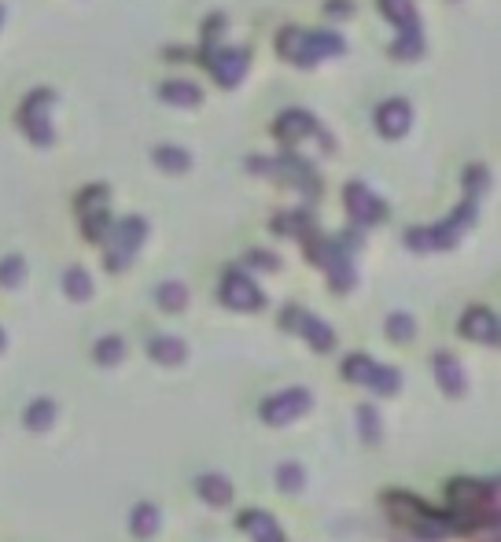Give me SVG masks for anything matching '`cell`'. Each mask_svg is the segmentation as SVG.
Here are the masks:
<instances>
[{"mask_svg": "<svg viewBox=\"0 0 501 542\" xmlns=\"http://www.w3.org/2000/svg\"><path fill=\"white\" fill-rule=\"evenodd\" d=\"M450 531H475L497 524V484L494 480H454L450 484Z\"/></svg>", "mask_w": 501, "mask_h": 542, "instance_id": "cell-1", "label": "cell"}, {"mask_svg": "<svg viewBox=\"0 0 501 542\" xmlns=\"http://www.w3.org/2000/svg\"><path fill=\"white\" fill-rule=\"evenodd\" d=\"M383 509H387L398 524H402V527H410L413 535H421V538H443V535H450L446 516L435 513L432 506H424L421 498L406 495V491H391V495L383 498Z\"/></svg>", "mask_w": 501, "mask_h": 542, "instance_id": "cell-2", "label": "cell"}, {"mask_svg": "<svg viewBox=\"0 0 501 542\" xmlns=\"http://www.w3.org/2000/svg\"><path fill=\"white\" fill-rule=\"evenodd\" d=\"M468 225H475V200L461 203V207H457L446 222H439V225H428V229H410V233H406V247H413V251H439V247H454Z\"/></svg>", "mask_w": 501, "mask_h": 542, "instance_id": "cell-3", "label": "cell"}, {"mask_svg": "<svg viewBox=\"0 0 501 542\" xmlns=\"http://www.w3.org/2000/svg\"><path fill=\"white\" fill-rule=\"evenodd\" d=\"M343 41L336 34H307V30H284L280 34V56L298 63V67H314L325 56H339Z\"/></svg>", "mask_w": 501, "mask_h": 542, "instance_id": "cell-4", "label": "cell"}, {"mask_svg": "<svg viewBox=\"0 0 501 542\" xmlns=\"http://www.w3.org/2000/svg\"><path fill=\"white\" fill-rule=\"evenodd\" d=\"M310 258L318 266H325V274H329L336 292H350L354 288V266H350V244L347 240H314L310 244Z\"/></svg>", "mask_w": 501, "mask_h": 542, "instance_id": "cell-5", "label": "cell"}, {"mask_svg": "<svg viewBox=\"0 0 501 542\" xmlns=\"http://www.w3.org/2000/svg\"><path fill=\"white\" fill-rule=\"evenodd\" d=\"M144 236H148L144 218H122L119 225L108 229V269H111V274H119V269H126L133 262V255L141 251Z\"/></svg>", "mask_w": 501, "mask_h": 542, "instance_id": "cell-6", "label": "cell"}, {"mask_svg": "<svg viewBox=\"0 0 501 542\" xmlns=\"http://www.w3.org/2000/svg\"><path fill=\"white\" fill-rule=\"evenodd\" d=\"M310 406H314V395L307 388H287V391H280V395L262 402V421L280 428V424H291L295 417H303Z\"/></svg>", "mask_w": 501, "mask_h": 542, "instance_id": "cell-7", "label": "cell"}, {"mask_svg": "<svg viewBox=\"0 0 501 542\" xmlns=\"http://www.w3.org/2000/svg\"><path fill=\"white\" fill-rule=\"evenodd\" d=\"M52 104H56V97L48 93V89H37V93H30L26 104H23V130H26V137H30L34 144H41V148L52 144V126H48Z\"/></svg>", "mask_w": 501, "mask_h": 542, "instance_id": "cell-8", "label": "cell"}, {"mask_svg": "<svg viewBox=\"0 0 501 542\" xmlns=\"http://www.w3.org/2000/svg\"><path fill=\"white\" fill-rule=\"evenodd\" d=\"M280 325H284L287 332L307 336V343H310L314 350H332V347H336V332H332L325 321H318L314 314L298 310V307H287V310H284V318H280Z\"/></svg>", "mask_w": 501, "mask_h": 542, "instance_id": "cell-9", "label": "cell"}, {"mask_svg": "<svg viewBox=\"0 0 501 542\" xmlns=\"http://www.w3.org/2000/svg\"><path fill=\"white\" fill-rule=\"evenodd\" d=\"M222 303L233 307V310H262L266 296L258 292V285L247 274H240V269H229L225 281H222Z\"/></svg>", "mask_w": 501, "mask_h": 542, "instance_id": "cell-10", "label": "cell"}, {"mask_svg": "<svg viewBox=\"0 0 501 542\" xmlns=\"http://www.w3.org/2000/svg\"><path fill=\"white\" fill-rule=\"evenodd\" d=\"M347 207H350V218L358 222V225H376L380 218H387V207L361 185V181H350L347 185Z\"/></svg>", "mask_w": 501, "mask_h": 542, "instance_id": "cell-11", "label": "cell"}, {"mask_svg": "<svg viewBox=\"0 0 501 542\" xmlns=\"http://www.w3.org/2000/svg\"><path fill=\"white\" fill-rule=\"evenodd\" d=\"M207 67H211V74H214L225 89H233V85L247 74V52H244V48H218V52L207 56Z\"/></svg>", "mask_w": 501, "mask_h": 542, "instance_id": "cell-12", "label": "cell"}, {"mask_svg": "<svg viewBox=\"0 0 501 542\" xmlns=\"http://www.w3.org/2000/svg\"><path fill=\"white\" fill-rule=\"evenodd\" d=\"M410 126H413V111H410L406 100H387V104H380V111H376V130H380L383 137H406Z\"/></svg>", "mask_w": 501, "mask_h": 542, "instance_id": "cell-13", "label": "cell"}, {"mask_svg": "<svg viewBox=\"0 0 501 542\" xmlns=\"http://www.w3.org/2000/svg\"><path fill=\"white\" fill-rule=\"evenodd\" d=\"M461 332L468 336V339H479V343H486V347H497V318L486 310V307H472L464 318H461Z\"/></svg>", "mask_w": 501, "mask_h": 542, "instance_id": "cell-14", "label": "cell"}, {"mask_svg": "<svg viewBox=\"0 0 501 542\" xmlns=\"http://www.w3.org/2000/svg\"><path fill=\"white\" fill-rule=\"evenodd\" d=\"M435 380H439V388L446 391V395H464V388H468V380H464V370H461V361L454 358V354H446V350H439L435 354Z\"/></svg>", "mask_w": 501, "mask_h": 542, "instance_id": "cell-15", "label": "cell"}, {"mask_svg": "<svg viewBox=\"0 0 501 542\" xmlns=\"http://www.w3.org/2000/svg\"><path fill=\"white\" fill-rule=\"evenodd\" d=\"M277 133H280L284 141H303V137L318 133V122H314V115H307V111H284V115L277 119Z\"/></svg>", "mask_w": 501, "mask_h": 542, "instance_id": "cell-16", "label": "cell"}, {"mask_svg": "<svg viewBox=\"0 0 501 542\" xmlns=\"http://www.w3.org/2000/svg\"><path fill=\"white\" fill-rule=\"evenodd\" d=\"M240 527L255 538V542H284V535H280V527H277V520L269 516V513H244L240 516Z\"/></svg>", "mask_w": 501, "mask_h": 542, "instance_id": "cell-17", "label": "cell"}, {"mask_svg": "<svg viewBox=\"0 0 501 542\" xmlns=\"http://www.w3.org/2000/svg\"><path fill=\"white\" fill-rule=\"evenodd\" d=\"M148 354L159 361V366H181L188 347L177 336H155V339H148Z\"/></svg>", "mask_w": 501, "mask_h": 542, "instance_id": "cell-18", "label": "cell"}, {"mask_svg": "<svg viewBox=\"0 0 501 542\" xmlns=\"http://www.w3.org/2000/svg\"><path fill=\"white\" fill-rule=\"evenodd\" d=\"M195 491H199V498L211 502V506H229L233 502V484L225 476H214V473L199 476L195 480Z\"/></svg>", "mask_w": 501, "mask_h": 542, "instance_id": "cell-19", "label": "cell"}, {"mask_svg": "<svg viewBox=\"0 0 501 542\" xmlns=\"http://www.w3.org/2000/svg\"><path fill=\"white\" fill-rule=\"evenodd\" d=\"M159 97H162L166 104H173V108H195L199 100H204V93H199L192 81H166V85L159 89Z\"/></svg>", "mask_w": 501, "mask_h": 542, "instance_id": "cell-20", "label": "cell"}, {"mask_svg": "<svg viewBox=\"0 0 501 542\" xmlns=\"http://www.w3.org/2000/svg\"><path fill=\"white\" fill-rule=\"evenodd\" d=\"M398 30H402V37H398V41L391 45V56H398V59H417V56L424 52L421 26H417V23H410V26H398Z\"/></svg>", "mask_w": 501, "mask_h": 542, "instance_id": "cell-21", "label": "cell"}, {"mask_svg": "<svg viewBox=\"0 0 501 542\" xmlns=\"http://www.w3.org/2000/svg\"><path fill=\"white\" fill-rule=\"evenodd\" d=\"M155 299H159V307H162L166 314H181V310L188 307V288H184L181 281H162L159 292H155Z\"/></svg>", "mask_w": 501, "mask_h": 542, "instance_id": "cell-22", "label": "cell"}, {"mask_svg": "<svg viewBox=\"0 0 501 542\" xmlns=\"http://www.w3.org/2000/svg\"><path fill=\"white\" fill-rule=\"evenodd\" d=\"M23 421H26L30 432H48L52 421H56V402H52V399H37V402H30L26 413H23Z\"/></svg>", "mask_w": 501, "mask_h": 542, "instance_id": "cell-23", "label": "cell"}, {"mask_svg": "<svg viewBox=\"0 0 501 542\" xmlns=\"http://www.w3.org/2000/svg\"><path fill=\"white\" fill-rule=\"evenodd\" d=\"M130 527H133L137 538H151V535L159 531V509H155L151 502H141V506L130 513Z\"/></svg>", "mask_w": 501, "mask_h": 542, "instance_id": "cell-24", "label": "cell"}, {"mask_svg": "<svg viewBox=\"0 0 501 542\" xmlns=\"http://www.w3.org/2000/svg\"><path fill=\"white\" fill-rule=\"evenodd\" d=\"M63 288H67V296L74 303H85L92 296V277L85 274L81 266H74V269H67V274H63Z\"/></svg>", "mask_w": 501, "mask_h": 542, "instance_id": "cell-25", "label": "cell"}, {"mask_svg": "<svg viewBox=\"0 0 501 542\" xmlns=\"http://www.w3.org/2000/svg\"><path fill=\"white\" fill-rule=\"evenodd\" d=\"M155 162H159V170H166V173H184V170L192 166L188 151H184V148H173V144L155 148Z\"/></svg>", "mask_w": 501, "mask_h": 542, "instance_id": "cell-26", "label": "cell"}, {"mask_svg": "<svg viewBox=\"0 0 501 542\" xmlns=\"http://www.w3.org/2000/svg\"><path fill=\"white\" fill-rule=\"evenodd\" d=\"M372 370H376V361H372V358H365V354H350V358L343 361V377H347L350 384H365V388H369Z\"/></svg>", "mask_w": 501, "mask_h": 542, "instance_id": "cell-27", "label": "cell"}, {"mask_svg": "<svg viewBox=\"0 0 501 542\" xmlns=\"http://www.w3.org/2000/svg\"><path fill=\"white\" fill-rule=\"evenodd\" d=\"M380 12H383V19H391L394 26H410V23H417L413 0H380Z\"/></svg>", "mask_w": 501, "mask_h": 542, "instance_id": "cell-28", "label": "cell"}, {"mask_svg": "<svg viewBox=\"0 0 501 542\" xmlns=\"http://www.w3.org/2000/svg\"><path fill=\"white\" fill-rule=\"evenodd\" d=\"M277 487L284 491V495H298L307 487V473H303V465H295V462H284L280 469H277Z\"/></svg>", "mask_w": 501, "mask_h": 542, "instance_id": "cell-29", "label": "cell"}, {"mask_svg": "<svg viewBox=\"0 0 501 542\" xmlns=\"http://www.w3.org/2000/svg\"><path fill=\"white\" fill-rule=\"evenodd\" d=\"M96 361H99V366H119V361L126 358V343L119 339V336H104V339H99L96 343Z\"/></svg>", "mask_w": 501, "mask_h": 542, "instance_id": "cell-30", "label": "cell"}, {"mask_svg": "<svg viewBox=\"0 0 501 542\" xmlns=\"http://www.w3.org/2000/svg\"><path fill=\"white\" fill-rule=\"evenodd\" d=\"M369 388L376 395H398V388H402V377H398V370H391V366H376Z\"/></svg>", "mask_w": 501, "mask_h": 542, "instance_id": "cell-31", "label": "cell"}, {"mask_svg": "<svg viewBox=\"0 0 501 542\" xmlns=\"http://www.w3.org/2000/svg\"><path fill=\"white\" fill-rule=\"evenodd\" d=\"M387 336H391L394 343H410V339L417 336L413 318H410V314H391V318H387Z\"/></svg>", "mask_w": 501, "mask_h": 542, "instance_id": "cell-32", "label": "cell"}, {"mask_svg": "<svg viewBox=\"0 0 501 542\" xmlns=\"http://www.w3.org/2000/svg\"><path fill=\"white\" fill-rule=\"evenodd\" d=\"M108 229H111V222H108V211L104 207H89L85 211V236L89 240H104Z\"/></svg>", "mask_w": 501, "mask_h": 542, "instance_id": "cell-33", "label": "cell"}, {"mask_svg": "<svg viewBox=\"0 0 501 542\" xmlns=\"http://www.w3.org/2000/svg\"><path fill=\"white\" fill-rule=\"evenodd\" d=\"M358 424H361V439H365V443H380V432H383V428H380L372 406H361V410H358Z\"/></svg>", "mask_w": 501, "mask_h": 542, "instance_id": "cell-34", "label": "cell"}, {"mask_svg": "<svg viewBox=\"0 0 501 542\" xmlns=\"http://www.w3.org/2000/svg\"><path fill=\"white\" fill-rule=\"evenodd\" d=\"M19 281H23V258L12 255V258L0 262V285H5V288H16Z\"/></svg>", "mask_w": 501, "mask_h": 542, "instance_id": "cell-35", "label": "cell"}, {"mask_svg": "<svg viewBox=\"0 0 501 542\" xmlns=\"http://www.w3.org/2000/svg\"><path fill=\"white\" fill-rule=\"evenodd\" d=\"M486 177H490V173H486L483 166H472V170L464 173V189H468V196H472V200H475L479 193H486V185H490Z\"/></svg>", "mask_w": 501, "mask_h": 542, "instance_id": "cell-36", "label": "cell"}, {"mask_svg": "<svg viewBox=\"0 0 501 542\" xmlns=\"http://www.w3.org/2000/svg\"><path fill=\"white\" fill-rule=\"evenodd\" d=\"M251 266H258V269H277L280 266V258L277 255H269V251H251V258H247Z\"/></svg>", "mask_w": 501, "mask_h": 542, "instance_id": "cell-37", "label": "cell"}, {"mask_svg": "<svg viewBox=\"0 0 501 542\" xmlns=\"http://www.w3.org/2000/svg\"><path fill=\"white\" fill-rule=\"evenodd\" d=\"M329 12H332V16H350V8H347V0H332V5H329Z\"/></svg>", "mask_w": 501, "mask_h": 542, "instance_id": "cell-38", "label": "cell"}, {"mask_svg": "<svg viewBox=\"0 0 501 542\" xmlns=\"http://www.w3.org/2000/svg\"><path fill=\"white\" fill-rule=\"evenodd\" d=\"M0 350H5V332H0Z\"/></svg>", "mask_w": 501, "mask_h": 542, "instance_id": "cell-39", "label": "cell"}, {"mask_svg": "<svg viewBox=\"0 0 501 542\" xmlns=\"http://www.w3.org/2000/svg\"><path fill=\"white\" fill-rule=\"evenodd\" d=\"M0 23H5V8H0Z\"/></svg>", "mask_w": 501, "mask_h": 542, "instance_id": "cell-40", "label": "cell"}]
</instances>
